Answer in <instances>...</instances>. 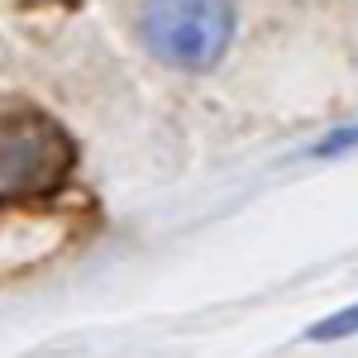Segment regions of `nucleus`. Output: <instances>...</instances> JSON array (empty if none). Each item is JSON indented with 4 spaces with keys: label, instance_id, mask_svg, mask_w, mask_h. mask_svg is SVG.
<instances>
[{
    "label": "nucleus",
    "instance_id": "3",
    "mask_svg": "<svg viewBox=\"0 0 358 358\" xmlns=\"http://www.w3.org/2000/svg\"><path fill=\"white\" fill-rule=\"evenodd\" d=\"M344 334H358V306L339 310V315H330V320H320V325L310 330V339H344Z\"/></svg>",
    "mask_w": 358,
    "mask_h": 358
},
{
    "label": "nucleus",
    "instance_id": "2",
    "mask_svg": "<svg viewBox=\"0 0 358 358\" xmlns=\"http://www.w3.org/2000/svg\"><path fill=\"white\" fill-rule=\"evenodd\" d=\"M234 34V10L229 0H148L138 10V38L148 53L172 62V67H215Z\"/></svg>",
    "mask_w": 358,
    "mask_h": 358
},
{
    "label": "nucleus",
    "instance_id": "5",
    "mask_svg": "<svg viewBox=\"0 0 358 358\" xmlns=\"http://www.w3.org/2000/svg\"><path fill=\"white\" fill-rule=\"evenodd\" d=\"M34 5H38V0H34ZM53 5H77V0H53Z\"/></svg>",
    "mask_w": 358,
    "mask_h": 358
},
{
    "label": "nucleus",
    "instance_id": "1",
    "mask_svg": "<svg viewBox=\"0 0 358 358\" xmlns=\"http://www.w3.org/2000/svg\"><path fill=\"white\" fill-rule=\"evenodd\" d=\"M77 172V138L43 110H0V206L57 196Z\"/></svg>",
    "mask_w": 358,
    "mask_h": 358
},
{
    "label": "nucleus",
    "instance_id": "4",
    "mask_svg": "<svg viewBox=\"0 0 358 358\" xmlns=\"http://www.w3.org/2000/svg\"><path fill=\"white\" fill-rule=\"evenodd\" d=\"M354 143H358V124H354V129H339V134H330L320 148H315V158H330V153H339V148H354Z\"/></svg>",
    "mask_w": 358,
    "mask_h": 358
}]
</instances>
